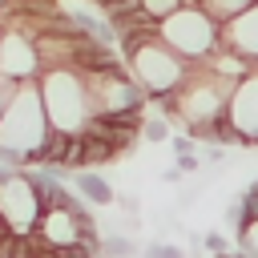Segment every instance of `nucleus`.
Here are the masks:
<instances>
[{
  "label": "nucleus",
  "mask_w": 258,
  "mask_h": 258,
  "mask_svg": "<svg viewBox=\"0 0 258 258\" xmlns=\"http://www.w3.org/2000/svg\"><path fill=\"white\" fill-rule=\"evenodd\" d=\"M226 121L238 129L242 145H258V69H250L234 85L230 105H226Z\"/></svg>",
  "instance_id": "obj_7"
},
{
  "label": "nucleus",
  "mask_w": 258,
  "mask_h": 258,
  "mask_svg": "<svg viewBox=\"0 0 258 258\" xmlns=\"http://www.w3.org/2000/svg\"><path fill=\"white\" fill-rule=\"evenodd\" d=\"M89 85V101H93V117L97 113H145L149 93L129 77V69H109V73H85Z\"/></svg>",
  "instance_id": "obj_4"
},
{
  "label": "nucleus",
  "mask_w": 258,
  "mask_h": 258,
  "mask_svg": "<svg viewBox=\"0 0 258 258\" xmlns=\"http://www.w3.org/2000/svg\"><path fill=\"white\" fill-rule=\"evenodd\" d=\"M113 206H117V210H125V214H133V218H137V210H141V202H137L133 194H117V198H113Z\"/></svg>",
  "instance_id": "obj_19"
},
{
  "label": "nucleus",
  "mask_w": 258,
  "mask_h": 258,
  "mask_svg": "<svg viewBox=\"0 0 258 258\" xmlns=\"http://www.w3.org/2000/svg\"><path fill=\"white\" fill-rule=\"evenodd\" d=\"M177 8H185V0H141V12L149 16V20H165V16H173Z\"/></svg>",
  "instance_id": "obj_14"
},
{
  "label": "nucleus",
  "mask_w": 258,
  "mask_h": 258,
  "mask_svg": "<svg viewBox=\"0 0 258 258\" xmlns=\"http://www.w3.org/2000/svg\"><path fill=\"white\" fill-rule=\"evenodd\" d=\"M254 4H258V0H202V8H206V12L222 24V28H226L230 20H238L242 12H250Z\"/></svg>",
  "instance_id": "obj_12"
},
{
  "label": "nucleus",
  "mask_w": 258,
  "mask_h": 258,
  "mask_svg": "<svg viewBox=\"0 0 258 258\" xmlns=\"http://www.w3.org/2000/svg\"><path fill=\"white\" fill-rule=\"evenodd\" d=\"M40 73L44 69H40V56H36V40L24 28H4V36H0V77L36 81Z\"/></svg>",
  "instance_id": "obj_6"
},
{
  "label": "nucleus",
  "mask_w": 258,
  "mask_h": 258,
  "mask_svg": "<svg viewBox=\"0 0 258 258\" xmlns=\"http://www.w3.org/2000/svg\"><path fill=\"white\" fill-rule=\"evenodd\" d=\"M161 177H165V181H181V177H185V173H181V169H177V165H173V169H165V173H161Z\"/></svg>",
  "instance_id": "obj_23"
},
{
  "label": "nucleus",
  "mask_w": 258,
  "mask_h": 258,
  "mask_svg": "<svg viewBox=\"0 0 258 258\" xmlns=\"http://www.w3.org/2000/svg\"><path fill=\"white\" fill-rule=\"evenodd\" d=\"M69 181H73V189H77L89 206H113V198H117V189L109 185V177L97 173V169H77Z\"/></svg>",
  "instance_id": "obj_9"
},
{
  "label": "nucleus",
  "mask_w": 258,
  "mask_h": 258,
  "mask_svg": "<svg viewBox=\"0 0 258 258\" xmlns=\"http://www.w3.org/2000/svg\"><path fill=\"white\" fill-rule=\"evenodd\" d=\"M157 32H161V40H165L181 60H189V64H206V60L222 48V24H218L206 8H198V4H185V8H177L173 16H165Z\"/></svg>",
  "instance_id": "obj_3"
},
{
  "label": "nucleus",
  "mask_w": 258,
  "mask_h": 258,
  "mask_svg": "<svg viewBox=\"0 0 258 258\" xmlns=\"http://www.w3.org/2000/svg\"><path fill=\"white\" fill-rule=\"evenodd\" d=\"M238 254L242 258H258V218H246L238 226Z\"/></svg>",
  "instance_id": "obj_13"
},
{
  "label": "nucleus",
  "mask_w": 258,
  "mask_h": 258,
  "mask_svg": "<svg viewBox=\"0 0 258 258\" xmlns=\"http://www.w3.org/2000/svg\"><path fill=\"white\" fill-rule=\"evenodd\" d=\"M137 254H141V246L129 234H121V230L101 234V258H137Z\"/></svg>",
  "instance_id": "obj_11"
},
{
  "label": "nucleus",
  "mask_w": 258,
  "mask_h": 258,
  "mask_svg": "<svg viewBox=\"0 0 258 258\" xmlns=\"http://www.w3.org/2000/svg\"><path fill=\"white\" fill-rule=\"evenodd\" d=\"M48 133H52V125H48V113L40 101V85L20 81L16 93L8 97L4 113H0V165L4 169H28Z\"/></svg>",
  "instance_id": "obj_1"
},
{
  "label": "nucleus",
  "mask_w": 258,
  "mask_h": 258,
  "mask_svg": "<svg viewBox=\"0 0 258 258\" xmlns=\"http://www.w3.org/2000/svg\"><path fill=\"white\" fill-rule=\"evenodd\" d=\"M222 153H226V145H218V141H210V145L202 149V157H206L210 165H218V161H222Z\"/></svg>",
  "instance_id": "obj_21"
},
{
  "label": "nucleus",
  "mask_w": 258,
  "mask_h": 258,
  "mask_svg": "<svg viewBox=\"0 0 258 258\" xmlns=\"http://www.w3.org/2000/svg\"><path fill=\"white\" fill-rule=\"evenodd\" d=\"M177 169H181L185 177H189V173H198V169H202V161H198V153H181V157H177Z\"/></svg>",
  "instance_id": "obj_20"
},
{
  "label": "nucleus",
  "mask_w": 258,
  "mask_h": 258,
  "mask_svg": "<svg viewBox=\"0 0 258 258\" xmlns=\"http://www.w3.org/2000/svg\"><path fill=\"white\" fill-rule=\"evenodd\" d=\"M40 214H44V206H40L28 173L0 165V222L12 234H32L36 222H40Z\"/></svg>",
  "instance_id": "obj_5"
},
{
  "label": "nucleus",
  "mask_w": 258,
  "mask_h": 258,
  "mask_svg": "<svg viewBox=\"0 0 258 258\" xmlns=\"http://www.w3.org/2000/svg\"><path fill=\"white\" fill-rule=\"evenodd\" d=\"M8 8H12V0H0V16H4V12H8Z\"/></svg>",
  "instance_id": "obj_24"
},
{
  "label": "nucleus",
  "mask_w": 258,
  "mask_h": 258,
  "mask_svg": "<svg viewBox=\"0 0 258 258\" xmlns=\"http://www.w3.org/2000/svg\"><path fill=\"white\" fill-rule=\"evenodd\" d=\"M222 44L234 48V52H242V56L258 69V4L222 28Z\"/></svg>",
  "instance_id": "obj_8"
},
{
  "label": "nucleus",
  "mask_w": 258,
  "mask_h": 258,
  "mask_svg": "<svg viewBox=\"0 0 258 258\" xmlns=\"http://www.w3.org/2000/svg\"><path fill=\"white\" fill-rule=\"evenodd\" d=\"M202 246H206L210 254H230V250H226V234H218V230H210V234L202 238Z\"/></svg>",
  "instance_id": "obj_17"
},
{
  "label": "nucleus",
  "mask_w": 258,
  "mask_h": 258,
  "mask_svg": "<svg viewBox=\"0 0 258 258\" xmlns=\"http://www.w3.org/2000/svg\"><path fill=\"white\" fill-rule=\"evenodd\" d=\"M40 85V101L48 113V125L60 133H85L93 121V101H89V85L85 73L77 69H44L36 77Z\"/></svg>",
  "instance_id": "obj_2"
},
{
  "label": "nucleus",
  "mask_w": 258,
  "mask_h": 258,
  "mask_svg": "<svg viewBox=\"0 0 258 258\" xmlns=\"http://www.w3.org/2000/svg\"><path fill=\"white\" fill-rule=\"evenodd\" d=\"M141 258H185V246H177V242H145L141 246Z\"/></svg>",
  "instance_id": "obj_15"
},
{
  "label": "nucleus",
  "mask_w": 258,
  "mask_h": 258,
  "mask_svg": "<svg viewBox=\"0 0 258 258\" xmlns=\"http://www.w3.org/2000/svg\"><path fill=\"white\" fill-rule=\"evenodd\" d=\"M169 145H173V153L181 157V153H198V141L189 137V133H181V137H169Z\"/></svg>",
  "instance_id": "obj_18"
},
{
  "label": "nucleus",
  "mask_w": 258,
  "mask_h": 258,
  "mask_svg": "<svg viewBox=\"0 0 258 258\" xmlns=\"http://www.w3.org/2000/svg\"><path fill=\"white\" fill-rule=\"evenodd\" d=\"M81 141H85V169H101V165H113L121 157V149L113 141H105V137H97L89 129L81 133Z\"/></svg>",
  "instance_id": "obj_10"
},
{
  "label": "nucleus",
  "mask_w": 258,
  "mask_h": 258,
  "mask_svg": "<svg viewBox=\"0 0 258 258\" xmlns=\"http://www.w3.org/2000/svg\"><path fill=\"white\" fill-rule=\"evenodd\" d=\"M16 85H20V81H8V77H0V113H4V105H8V97L16 93Z\"/></svg>",
  "instance_id": "obj_22"
},
{
  "label": "nucleus",
  "mask_w": 258,
  "mask_h": 258,
  "mask_svg": "<svg viewBox=\"0 0 258 258\" xmlns=\"http://www.w3.org/2000/svg\"><path fill=\"white\" fill-rule=\"evenodd\" d=\"M169 117H149L145 125H141V141H169Z\"/></svg>",
  "instance_id": "obj_16"
}]
</instances>
